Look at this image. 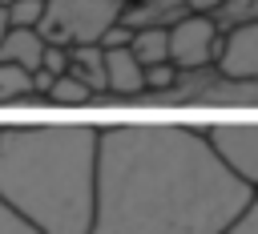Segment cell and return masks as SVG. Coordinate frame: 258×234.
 I'll list each match as a JSON object with an SVG mask.
<instances>
[{"label": "cell", "mask_w": 258, "mask_h": 234, "mask_svg": "<svg viewBox=\"0 0 258 234\" xmlns=\"http://www.w3.org/2000/svg\"><path fill=\"white\" fill-rule=\"evenodd\" d=\"M250 194L214 153L202 125L113 121L97 137L89 234H226Z\"/></svg>", "instance_id": "cell-1"}, {"label": "cell", "mask_w": 258, "mask_h": 234, "mask_svg": "<svg viewBox=\"0 0 258 234\" xmlns=\"http://www.w3.org/2000/svg\"><path fill=\"white\" fill-rule=\"evenodd\" d=\"M101 125L36 121L0 129V198L44 234H89Z\"/></svg>", "instance_id": "cell-2"}, {"label": "cell", "mask_w": 258, "mask_h": 234, "mask_svg": "<svg viewBox=\"0 0 258 234\" xmlns=\"http://www.w3.org/2000/svg\"><path fill=\"white\" fill-rule=\"evenodd\" d=\"M133 105H210V109H258V81H234L218 73L214 65L206 69H185L177 73L173 89L165 93H141Z\"/></svg>", "instance_id": "cell-3"}, {"label": "cell", "mask_w": 258, "mask_h": 234, "mask_svg": "<svg viewBox=\"0 0 258 234\" xmlns=\"http://www.w3.org/2000/svg\"><path fill=\"white\" fill-rule=\"evenodd\" d=\"M117 20H121L117 0H44L36 32L44 36V44L77 48V44H101L105 28H113Z\"/></svg>", "instance_id": "cell-4"}, {"label": "cell", "mask_w": 258, "mask_h": 234, "mask_svg": "<svg viewBox=\"0 0 258 234\" xmlns=\"http://www.w3.org/2000/svg\"><path fill=\"white\" fill-rule=\"evenodd\" d=\"M202 133L230 173L258 190V121H206Z\"/></svg>", "instance_id": "cell-5"}, {"label": "cell", "mask_w": 258, "mask_h": 234, "mask_svg": "<svg viewBox=\"0 0 258 234\" xmlns=\"http://www.w3.org/2000/svg\"><path fill=\"white\" fill-rule=\"evenodd\" d=\"M218 40H222V24L210 12H189L169 28V61L185 73V69H206L218 56Z\"/></svg>", "instance_id": "cell-6"}, {"label": "cell", "mask_w": 258, "mask_h": 234, "mask_svg": "<svg viewBox=\"0 0 258 234\" xmlns=\"http://www.w3.org/2000/svg\"><path fill=\"white\" fill-rule=\"evenodd\" d=\"M214 69L234 81H258V20H242V24L222 28Z\"/></svg>", "instance_id": "cell-7"}, {"label": "cell", "mask_w": 258, "mask_h": 234, "mask_svg": "<svg viewBox=\"0 0 258 234\" xmlns=\"http://www.w3.org/2000/svg\"><path fill=\"white\" fill-rule=\"evenodd\" d=\"M181 16H189L185 0H129L121 4V24L125 28H173Z\"/></svg>", "instance_id": "cell-8"}, {"label": "cell", "mask_w": 258, "mask_h": 234, "mask_svg": "<svg viewBox=\"0 0 258 234\" xmlns=\"http://www.w3.org/2000/svg\"><path fill=\"white\" fill-rule=\"evenodd\" d=\"M40 56H44V36L36 28H12L0 40V61L4 65H16L24 73H36L40 69Z\"/></svg>", "instance_id": "cell-9"}, {"label": "cell", "mask_w": 258, "mask_h": 234, "mask_svg": "<svg viewBox=\"0 0 258 234\" xmlns=\"http://www.w3.org/2000/svg\"><path fill=\"white\" fill-rule=\"evenodd\" d=\"M69 73L89 85L97 97H105V48L101 44H77L69 48Z\"/></svg>", "instance_id": "cell-10"}, {"label": "cell", "mask_w": 258, "mask_h": 234, "mask_svg": "<svg viewBox=\"0 0 258 234\" xmlns=\"http://www.w3.org/2000/svg\"><path fill=\"white\" fill-rule=\"evenodd\" d=\"M129 52L137 56L141 69L169 61V28H137L133 40H129Z\"/></svg>", "instance_id": "cell-11"}, {"label": "cell", "mask_w": 258, "mask_h": 234, "mask_svg": "<svg viewBox=\"0 0 258 234\" xmlns=\"http://www.w3.org/2000/svg\"><path fill=\"white\" fill-rule=\"evenodd\" d=\"M97 101V93L89 89V85H81L73 73H64V77H56L48 89H44V105H64V109H85V105H93Z\"/></svg>", "instance_id": "cell-12"}, {"label": "cell", "mask_w": 258, "mask_h": 234, "mask_svg": "<svg viewBox=\"0 0 258 234\" xmlns=\"http://www.w3.org/2000/svg\"><path fill=\"white\" fill-rule=\"evenodd\" d=\"M24 101H40L32 89V73L0 61V105H24Z\"/></svg>", "instance_id": "cell-13"}, {"label": "cell", "mask_w": 258, "mask_h": 234, "mask_svg": "<svg viewBox=\"0 0 258 234\" xmlns=\"http://www.w3.org/2000/svg\"><path fill=\"white\" fill-rule=\"evenodd\" d=\"M4 8H8L12 28H36L40 16H44V0H16V4H4Z\"/></svg>", "instance_id": "cell-14"}, {"label": "cell", "mask_w": 258, "mask_h": 234, "mask_svg": "<svg viewBox=\"0 0 258 234\" xmlns=\"http://www.w3.org/2000/svg\"><path fill=\"white\" fill-rule=\"evenodd\" d=\"M222 28L226 24H242V20H258V0H226L214 16Z\"/></svg>", "instance_id": "cell-15"}, {"label": "cell", "mask_w": 258, "mask_h": 234, "mask_svg": "<svg viewBox=\"0 0 258 234\" xmlns=\"http://www.w3.org/2000/svg\"><path fill=\"white\" fill-rule=\"evenodd\" d=\"M177 65L173 61H161V65H149L145 69V93H165V89H173V81H177Z\"/></svg>", "instance_id": "cell-16"}, {"label": "cell", "mask_w": 258, "mask_h": 234, "mask_svg": "<svg viewBox=\"0 0 258 234\" xmlns=\"http://www.w3.org/2000/svg\"><path fill=\"white\" fill-rule=\"evenodd\" d=\"M0 234H44L40 226H32L20 210H12L4 198H0Z\"/></svg>", "instance_id": "cell-17"}, {"label": "cell", "mask_w": 258, "mask_h": 234, "mask_svg": "<svg viewBox=\"0 0 258 234\" xmlns=\"http://www.w3.org/2000/svg\"><path fill=\"white\" fill-rule=\"evenodd\" d=\"M40 73H48V77H64V73H69V48H60V44H44Z\"/></svg>", "instance_id": "cell-18"}, {"label": "cell", "mask_w": 258, "mask_h": 234, "mask_svg": "<svg viewBox=\"0 0 258 234\" xmlns=\"http://www.w3.org/2000/svg\"><path fill=\"white\" fill-rule=\"evenodd\" d=\"M226 234H258V190L250 194V202H246V210L234 218V226L226 230Z\"/></svg>", "instance_id": "cell-19"}, {"label": "cell", "mask_w": 258, "mask_h": 234, "mask_svg": "<svg viewBox=\"0 0 258 234\" xmlns=\"http://www.w3.org/2000/svg\"><path fill=\"white\" fill-rule=\"evenodd\" d=\"M129 40H133V28H125V24L117 20L113 28H105V36H101V48H129Z\"/></svg>", "instance_id": "cell-20"}, {"label": "cell", "mask_w": 258, "mask_h": 234, "mask_svg": "<svg viewBox=\"0 0 258 234\" xmlns=\"http://www.w3.org/2000/svg\"><path fill=\"white\" fill-rule=\"evenodd\" d=\"M189 4V12H210V16H218V8L226 4V0H185Z\"/></svg>", "instance_id": "cell-21"}, {"label": "cell", "mask_w": 258, "mask_h": 234, "mask_svg": "<svg viewBox=\"0 0 258 234\" xmlns=\"http://www.w3.org/2000/svg\"><path fill=\"white\" fill-rule=\"evenodd\" d=\"M8 32H12V20H8V8H4V4H0V40H4V36H8Z\"/></svg>", "instance_id": "cell-22"}, {"label": "cell", "mask_w": 258, "mask_h": 234, "mask_svg": "<svg viewBox=\"0 0 258 234\" xmlns=\"http://www.w3.org/2000/svg\"><path fill=\"white\" fill-rule=\"evenodd\" d=\"M0 4H16V0H0Z\"/></svg>", "instance_id": "cell-23"}, {"label": "cell", "mask_w": 258, "mask_h": 234, "mask_svg": "<svg viewBox=\"0 0 258 234\" xmlns=\"http://www.w3.org/2000/svg\"><path fill=\"white\" fill-rule=\"evenodd\" d=\"M117 4H129V0H117Z\"/></svg>", "instance_id": "cell-24"}, {"label": "cell", "mask_w": 258, "mask_h": 234, "mask_svg": "<svg viewBox=\"0 0 258 234\" xmlns=\"http://www.w3.org/2000/svg\"><path fill=\"white\" fill-rule=\"evenodd\" d=\"M0 129H4V125H0Z\"/></svg>", "instance_id": "cell-25"}]
</instances>
